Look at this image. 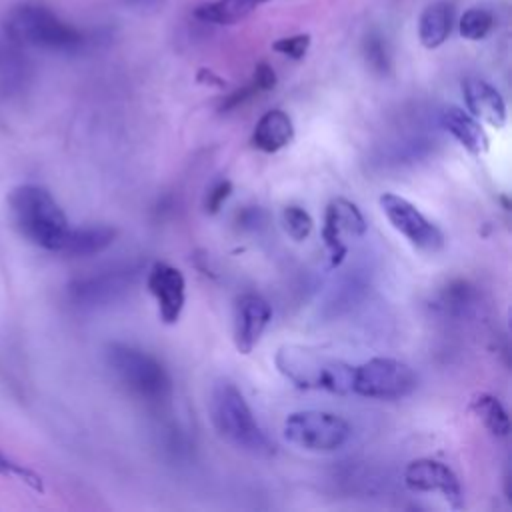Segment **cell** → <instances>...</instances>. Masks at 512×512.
<instances>
[{"label":"cell","mask_w":512,"mask_h":512,"mask_svg":"<svg viewBox=\"0 0 512 512\" xmlns=\"http://www.w3.org/2000/svg\"><path fill=\"white\" fill-rule=\"evenodd\" d=\"M276 368L294 386L304 390H328L348 394L354 366L340 358L328 356L316 348L300 344H284L274 356Z\"/></svg>","instance_id":"277c9868"},{"label":"cell","mask_w":512,"mask_h":512,"mask_svg":"<svg viewBox=\"0 0 512 512\" xmlns=\"http://www.w3.org/2000/svg\"><path fill=\"white\" fill-rule=\"evenodd\" d=\"M462 94L468 112L492 128H502L506 122V104L502 94L482 78H466L462 82Z\"/></svg>","instance_id":"5bb4252c"},{"label":"cell","mask_w":512,"mask_h":512,"mask_svg":"<svg viewBox=\"0 0 512 512\" xmlns=\"http://www.w3.org/2000/svg\"><path fill=\"white\" fill-rule=\"evenodd\" d=\"M282 228L292 240L302 242L310 236L314 222H312V216L304 208L292 204L282 210Z\"/></svg>","instance_id":"603a6c76"},{"label":"cell","mask_w":512,"mask_h":512,"mask_svg":"<svg viewBox=\"0 0 512 512\" xmlns=\"http://www.w3.org/2000/svg\"><path fill=\"white\" fill-rule=\"evenodd\" d=\"M270 0H214L200 4L194 10V18L200 22L208 24H218V26H230L246 16H250L258 6L266 4Z\"/></svg>","instance_id":"d6986e66"},{"label":"cell","mask_w":512,"mask_h":512,"mask_svg":"<svg viewBox=\"0 0 512 512\" xmlns=\"http://www.w3.org/2000/svg\"><path fill=\"white\" fill-rule=\"evenodd\" d=\"M0 474H4V476H12V478H18V480L26 482V484H28V486H32V488L42 490V482H40V478H38L32 470H28V468H24L22 464H16L14 460L6 458L2 452H0Z\"/></svg>","instance_id":"d4e9b609"},{"label":"cell","mask_w":512,"mask_h":512,"mask_svg":"<svg viewBox=\"0 0 512 512\" xmlns=\"http://www.w3.org/2000/svg\"><path fill=\"white\" fill-rule=\"evenodd\" d=\"M132 282V272L126 268L98 272L86 278H78L70 284L68 292L78 306H98L118 298Z\"/></svg>","instance_id":"4fadbf2b"},{"label":"cell","mask_w":512,"mask_h":512,"mask_svg":"<svg viewBox=\"0 0 512 512\" xmlns=\"http://www.w3.org/2000/svg\"><path fill=\"white\" fill-rule=\"evenodd\" d=\"M418 386L416 372L396 358H370L354 366L350 392L374 400H398L412 394Z\"/></svg>","instance_id":"8992f818"},{"label":"cell","mask_w":512,"mask_h":512,"mask_svg":"<svg viewBox=\"0 0 512 512\" xmlns=\"http://www.w3.org/2000/svg\"><path fill=\"white\" fill-rule=\"evenodd\" d=\"M470 410L482 420V424L494 434V436H508L510 432V418L502 402L492 394H478Z\"/></svg>","instance_id":"44dd1931"},{"label":"cell","mask_w":512,"mask_h":512,"mask_svg":"<svg viewBox=\"0 0 512 512\" xmlns=\"http://www.w3.org/2000/svg\"><path fill=\"white\" fill-rule=\"evenodd\" d=\"M380 208L394 230H398L414 248L422 252H438L444 246L442 230L430 222L412 202L386 192L380 196Z\"/></svg>","instance_id":"ba28073f"},{"label":"cell","mask_w":512,"mask_h":512,"mask_svg":"<svg viewBox=\"0 0 512 512\" xmlns=\"http://www.w3.org/2000/svg\"><path fill=\"white\" fill-rule=\"evenodd\" d=\"M310 48V34H294L280 38L272 44V50L278 54H284L292 60H302Z\"/></svg>","instance_id":"cb8c5ba5"},{"label":"cell","mask_w":512,"mask_h":512,"mask_svg":"<svg viewBox=\"0 0 512 512\" xmlns=\"http://www.w3.org/2000/svg\"><path fill=\"white\" fill-rule=\"evenodd\" d=\"M148 292L154 296L158 316L164 324H176L186 304L184 274L166 262H154L146 276Z\"/></svg>","instance_id":"8fae6325"},{"label":"cell","mask_w":512,"mask_h":512,"mask_svg":"<svg viewBox=\"0 0 512 512\" xmlns=\"http://www.w3.org/2000/svg\"><path fill=\"white\" fill-rule=\"evenodd\" d=\"M210 420L216 432L232 446L254 456H270L274 444L268 440L242 392L228 380H218L208 400Z\"/></svg>","instance_id":"3957f363"},{"label":"cell","mask_w":512,"mask_h":512,"mask_svg":"<svg viewBox=\"0 0 512 512\" xmlns=\"http://www.w3.org/2000/svg\"><path fill=\"white\" fill-rule=\"evenodd\" d=\"M366 60L370 62L372 68H376L378 72H384L388 68V54L384 48V42L376 36H370L366 40Z\"/></svg>","instance_id":"484cf974"},{"label":"cell","mask_w":512,"mask_h":512,"mask_svg":"<svg viewBox=\"0 0 512 512\" xmlns=\"http://www.w3.org/2000/svg\"><path fill=\"white\" fill-rule=\"evenodd\" d=\"M352 434L350 424L332 412L300 410L284 420V438L308 452H334Z\"/></svg>","instance_id":"52a82bcc"},{"label":"cell","mask_w":512,"mask_h":512,"mask_svg":"<svg viewBox=\"0 0 512 512\" xmlns=\"http://www.w3.org/2000/svg\"><path fill=\"white\" fill-rule=\"evenodd\" d=\"M272 320V306L254 292H244L234 304V346L240 354H250Z\"/></svg>","instance_id":"7c38bea8"},{"label":"cell","mask_w":512,"mask_h":512,"mask_svg":"<svg viewBox=\"0 0 512 512\" xmlns=\"http://www.w3.org/2000/svg\"><path fill=\"white\" fill-rule=\"evenodd\" d=\"M28 76H30V64L26 60L24 48L8 40L0 44V92L12 94L14 90H20L26 84Z\"/></svg>","instance_id":"ffe728a7"},{"label":"cell","mask_w":512,"mask_h":512,"mask_svg":"<svg viewBox=\"0 0 512 512\" xmlns=\"http://www.w3.org/2000/svg\"><path fill=\"white\" fill-rule=\"evenodd\" d=\"M368 224L358 210V206L346 198H334L326 206L324 226H322V240L330 252V268L342 264L346 256V236H364Z\"/></svg>","instance_id":"9c48e42d"},{"label":"cell","mask_w":512,"mask_h":512,"mask_svg":"<svg viewBox=\"0 0 512 512\" xmlns=\"http://www.w3.org/2000/svg\"><path fill=\"white\" fill-rule=\"evenodd\" d=\"M8 214L28 242L50 252H62L70 222L48 188L40 184L12 188L8 194Z\"/></svg>","instance_id":"7a4b0ae2"},{"label":"cell","mask_w":512,"mask_h":512,"mask_svg":"<svg viewBox=\"0 0 512 512\" xmlns=\"http://www.w3.org/2000/svg\"><path fill=\"white\" fill-rule=\"evenodd\" d=\"M440 124L470 154L480 156L488 150V136L470 112H464L458 106H448L440 114Z\"/></svg>","instance_id":"9a60e30c"},{"label":"cell","mask_w":512,"mask_h":512,"mask_svg":"<svg viewBox=\"0 0 512 512\" xmlns=\"http://www.w3.org/2000/svg\"><path fill=\"white\" fill-rule=\"evenodd\" d=\"M164 0H126V4L138 8V10H158Z\"/></svg>","instance_id":"f546056e"},{"label":"cell","mask_w":512,"mask_h":512,"mask_svg":"<svg viewBox=\"0 0 512 512\" xmlns=\"http://www.w3.org/2000/svg\"><path fill=\"white\" fill-rule=\"evenodd\" d=\"M252 84L256 86L258 92L272 90L276 86V72H274V68L270 64H266V62L256 64L254 76H252Z\"/></svg>","instance_id":"83f0119b"},{"label":"cell","mask_w":512,"mask_h":512,"mask_svg":"<svg viewBox=\"0 0 512 512\" xmlns=\"http://www.w3.org/2000/svg\"><path fill=\"white\" fill-rule=\"evenodd\" d=\"M230 192H232V182L230 180H220L218 184H214L208 190V196H206V202H204L206 212L216 214L222 208V204L226 202V198L230 196Z\"/></svg>","instance_id":"4316f807"},{"label":"cell","mask_w":512,"mask_h":512,"mask_svg":"<svg viewBox=\"0 0 512 512\" xmlns=\"http://www.w3.org/2000/svg\"><path fill=\"white\" fill-rule=\"evenodd\" d=\"M4 38L24 50L34 48L54 54H78L88 46L84 30L64 20L40 0L14 2L2 18Z\"/></svg>","instance_id":"6da1fadb"},{"label":"cell","mask_w":512,"mask_h":512,"mask_svg":"<svg viewBox=\"0 0 512 512\" xmlns=\"http://www.w3.org/2000/svg\"><path fill=\"white\" fill-rule=\"evenodd\" d=\"M198 82H202V84H212V86H218V88L226 86V82H224L220 76H216L212 70H200V72H198Z\"/></svg>","instance_id":"f1b7e54d"},{"label":"cell","mask_w":512,"mask_h":512,"mask_svg":"<svg viewBox=\"0 0 512 512\" xmlns=\"http://www.w3.org/2000/svg\"><path fill=\"white\" fill-rule=\"evenodd\" d=\"M294 138V124L290 116L284 110H268L266 114L260 116V120L254 126L252 132V146L274 154L282 148H286Z\"/></svg>","instance_id":"2e32d148"},{"label":"cell","mask_w":512,"mask_h":512,"mask_svg":"<svg viewBox=\"0 0 512 512\" xmlns=\"http://www.w3.org/2000/svg\"><path fill=\"white\" fill-rule=\"evenodd\" d=\"M492 26H494L492 12L486 10V8H480V6L468 8L460 16V22H458L460 36L466 38V40H482V38H486L488 32L492 30Z\"/></svg>","instance_id":"7402d4cb"},{"label":"cell","mask_w":512,"mask_h":512,"mask_svg":"<svg viewBox=\"0 0 512 512\" xmlns=\"http://www.w3.org/2000/svg\"><path fill=\"white\" fill-rule=\"evenodd\" d=\"M454 8L446 0H438L428 4L418 20V38L424 48H438L442 46L452 30Z\"/></svg>","instance_id":"e0dca14e"},{"label":"cell","mask_w":512,"mask_h":512,"mask_svg":"<svg viewBox=\"0 0 512 512\" xmlns=\"http://www.w3.org/2000/svg\"><path fill=\"white\" fill-rule=\"evenodd\" d=\"M404 484L412 492H438L452 508L464 506V492L454 470L434 458L412 460L404 470Z\"/></svg>","instance_id":"30bf717a"},{"label":"cell","mask_w":512,"mask_h":512,"mask_svg":"<svg viewBox=\"0 0 512 512\" xmlns=\"http://www.w3.org/2000/svg\"><path fill=\"white\" fill-rule=\"evenodd\" d=\"M106 364L114 378L144 402H164L172 392V380L164 364L140 348L112 342L106 348Z\"/></svg>","instance_id":"5b68a950"},{"label":"cell","mask_w":512,"mask_h":512,"mask_svg":"<svg viewBox=\"0 0 512 512\" xmlns=\"http://www.w3.org/2000/svg\"><path fill=\"white\" fill-rule=\"evenodd\" d=\"M116 230L112 226H82V228H70L66 242L62 246V252L68 256H94L100 254L102 250H106L114 238H116Z\"/></svg>","instance_id":"ac0fdd59"}]
</instances>
